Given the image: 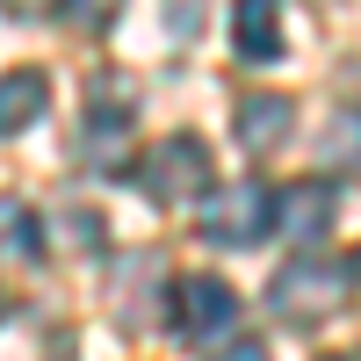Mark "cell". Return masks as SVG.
Returning <instances> with one entry per match:
<instances>
[{
	"label": "cell",
	"instance_id": "obj_3",
	"mask_svg": "<svg viewBox=\"0 0 361 361\" xmlns=\"http://www.w3.org/2000/svg\"><path fill=\"white\" fill-rule=\"evenodd\" d=\"M231 318H238L231 282H217V275H180V282H173V325H180L188 340H217Z\"/></svg>",
	"mask_w": 361,
	"mask_h": 361
},
{
	"label": "cell",
	"instance_id": "obj_13",
	"mask_svg": "<svg viewBox=\"0 0 361 361\" xmlns=\"http://www.w3.org/2000/svg\"><path fill=\"white\" fill-rule=\"evenodd\" d=\"M347 275H354V282H361V253H354V260H347Z\"/></svg>",
	"mask_w": 361,
	"mask_h": 361
},
{
	"label": "cell",
	"instance_id": "obj_1",
	"mask_svg": "<svg viewBox=\"0 0 361 361\" xmlns=\"http://www.w3.org/2000/svg\"><path fill=\"white\" fill-rule=\"evenodd\" d=\"M137 188L152 195L159 209L195 202V195L209 188V152H202V137H166V145H152L145 166H137Z\"/></svg>",
	"mask_w": 361,
	"mask_h": 361
},
{
	"label": "cell",
	"instance_id": "obj_4",
	"mask_svg": "<svg viewBox=\"0 0 361 361\" xmlns=\"http://www.w3.org/2000/svg\"><path fill=\"white\" fill-rule=\"evenodd\" d=\"M231 44H238L246 66L282 58V8H275V0H238V8H231Z\"/></svg>",
	"mask_w": 361,
	"mask_h": 361
},
{
	"label": "cell",
	"instance_id": "obj_9",
	"mask_svg": "<svg viewBox=\"0 0 361 361\" xmlns=\"http://www.w3.org/2000/svg\"><path fill=\"white\" fill-rule=\"evenodd\" d=\"M318 152H325V166H340V173H361V109H333V123H325Z\"/></svg>",
	"mask_w": 361,
	"mask_h": 361
},
{
	"label": "cell",
	"instance_id": "obj_7",
	"mask_svg": "<svg viewBox=\"0 0 361 361\" xmlns=\"http://www.w3.org/2000/svg\"><path fill=\"white\" fill-rule=\"evenodd\" d=\"M289 137V102L282 94H246L238 102V145L260 159V152H275V145Z\"/></svg>",
	"mask_w": 361,
	"mask_h": 361
},
{
	"label": "cell",
	"instance_id": "obj_10",
	"mask_svg": "<svg viewBox=\"0 0 361 361\" xmlns=\"http://www.w3.org/2000/svg\"><path fill=\"white\" fill-rule=\"evenodd\" d=\"M22 224H29L22 209H15V202H0V246H8V253H37L44 238H37V231H22Z\"/></svg>",
	"mask_w": 361,
	"mask_h": 361
},
{
	"label": "cell",
	"instance_id": "obj_5",
	"mask_svg": "<svg viewBox=\"0 0 361 361\" xmlns=\"http://www.w3.org/2000/svg\"><path fill=\"white\" fill-rule=\"evenodd\" d=\"M267 304H275L282 318H311V311H325L333 304V267H318V260H296L289 275L267 289Z\"/></svg>",
	"mask_w": 361,
	"mask_h": 361
},
{
	"label": "cell",
	"instance_id": "obj_8",
	"mask_svg": "<svg viewBox=\"0 0 361 361\" xmlns=\"http://www.w3.org/2000/svg\"><path fill=\"white\" fill-rule=\"evenodd\" d=\"M275 217L289 238H318L325 224H333V180H304V188L275 195Z\"/></svg>",
	"mask_w": 361,
	"mask_h": 361
},
{
	"label": "cell",
	"instance_id": "obj_2",
	"mask_svg": "<svg viewBox=\"0 0 361 361\" xmlns=\"http://www.w3.org/2000/svg\"><path fill=\"white\" fill-rule=\"evenodd\" d=\"M267 224H275V195L260 180H238L202 209V238H217V246H260Z\"/></svg>",
	"mask_w": 361,
	"mask_h": 361
},
{
	"label": "cell",
	"instance_id": "obj_14",
	"mask_svg": "<svg viewBox=\"0 0 361 361\" xmlns=\"http://www.w3.org/2000/svg\"><path fill=\"white\" fill-rule=\"evenodd\" d=\"M0 311H8V304H0Z\"/></svg>",
	"mask_w": 361,
	"mask_h": 361
},
{
	"label": "cell",
	"instance_id": "obj_11",
	"mask_svg": "<svg viewBox=\"0 0 361 361\" xmlns=\"http://www.w3.org/2000/svg\"><path fill=\"white\" fill-rule=\"evenodd\" d=\"M58 15H66L73 29H94V22H109V15H116V0H58Z\"/></svg>",
	"mask_w": 361,
	"mask_h": 361
},
{
	"label": "cell",
	"instance_id": "obj_12",
	"mask_svg": "<svg viewBox=\"0 0 361 361\" xmlns=\"http://www.w3.org/2000/svg\"><path fill=\"white\" fill-rule=\"evenodd\" d=\"M217 361H267V347H260V340H231Z\"/></svg>",
	"mask_w": 361,
	"mask_h": 361
},
{
	"label": "cell",
	"instance_id": "obj_6",
	"mask_svg": "<svg viewBox=\"0 0 361 361\" xmlns=\"http://www.w3.org/2000/svg\"><path fill=\"white\" fill-rule=\"evenodd\" d=\"M51 109V80L37 73V66H15L8 80H0V137H15V130H29L37 116Z\"/></svg>",
	"mask_w": 361,
	"mask_h": 361
}]
</instances>
